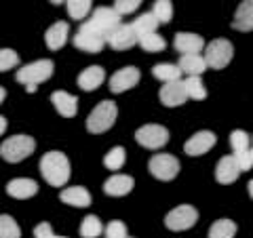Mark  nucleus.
Instances as JSON below:
<instances>
[{"instance_id":"obj_35","label":"nucleus","mask_w":253,"mask_h":238,"mask_svg":"<svg viewBox=\"0 0 253 238\" xmlns=\"http://www.w3.org/2000/svg\"><path fill=\"white\" fill-rule=\"evenodd\" d=\"M249 144H251V137L247 131H241L236 129L230 133V146L234 152H245V150H249Z\"/></svg>"},{"instance_id":"obj_32","label":"nucleus","mask_w":253,"mask_h":238,"mask_svg":"<svg viewBox=\"0 0 253 238\" xmlns=\"http://www.w3.org/2000/svg\"><path fill=\"white\" fill-rule=\"evenodd\" d=\"M68 4V15L72 19H84L91 13L93 0H66Z\"/></svg>"},{"instance_id":"obj_29","label":"nucleus","mask_w":253,"mask_h":238,"mask_svg":"<svg viewBox=\"0 0 253 238\" xmlns=\"http://www.w3.org/2000/svg\"><path fill=\"white\" fill-rule=\"evenodd\" d=\"M101 232H104V226H101L99 217L95 215H86L81 224V236L83 238H99Z\"/></svg>"},{"instance_id":"obj_18","label":"nucleus","mask_w":253,"mask_h":238,"mask_svg":"<svg viewBox=\"0 0 253 238\" xmlns=\"http://www.w3.org/2000/svg\"><path fill=\"white\" fill-rule=\"evenodd\" d=\"M38 192V184L34 179H26V177H17V179H11L6 184V194L17 198V200H26V198L36 196Z\"/></svg>"},{"instance_id":"obj_8","label":"nucleus","mask_w":253,"mask_h":238,"mask_svg":"<svg viewBox=\"0 0 253 238\" xmlns=\"http://www.w3.org/2000/svg\"><path fill=\"white\" fill-rule=\"evenodd\" d=\"M148 171L152 173L156 179L171 181V179H175L179 173V160L173 154H154L148 162Z\"/></svg>"},{"instance_id":"obj_44","label":"nucleus","mask_w":253,"mask_h":238,"mask_svg":"<svg viewBox=\"0 0 253 238\" xmlns=\"http://www.w3.org/2000/svg\"><path fill=\"white\" fill-rule=\"evenodd\" d=\"M51 4H61V2H66V0H49Z\"/></svg>"},{"instance_id":"obj_6","label":"nucleus","mask_w":253,"mask_h":238,"mask_svg":"<svg viewBox=\"0 0 253 238\" xmlns=\"http://www.w3.org/2000/svg\"><path fill=\"white\" fill-rule=\"evenodd\" d=\"M196 221H199V211H196L192 204H179V207L167 213L165 226H167L171 232H184V230L192 228Z\"/></svg>"},{"instance_id":"obj_22","label":"nucleus","mask_w":253,"mask_h":238,"mask_svg":"<svg viewBox=\"0 0 253 238\" xmlns=\"http://www.w3.org/2000/svg\"><path fill=\"white\" fill-rule=\"evenodd\" d=\"M68 34H70L68 23L66 21H57V23H53V26L46 30L44 42H46V46H49L51 51H59L61 46L68 42Z\"/></svg>"},{"instance_id":"obj_39","label":"nucleus","mask_w":253,"mask_h":238,"mask_svg":"<svg viewBox=\"0 0 253 238\" xmlns=\"http://www.w3.org/2000/svg\"><path fill=\"white\" fill-rule=\"evenodd\" d=\"M251 150V148H249ZM249 150H245V152H234L232 156H234V160H236V164L241 166V171H249L251 166H253V160H251V152Z\"/></svg>"},{"instance_id":"obj_1","label":"nucleus","mask_w":253,"mask_h":238,"mask_svg":"<svg viewBox=\"0 0 253 238\" xmlns=\"http://www.w3.org/2000/svg\"><path fill=\"white\" fill-rule=\"evenodd\" d=\"M41 173L44 181L53 188H61L68 184L70 179V160L68 156L63 152H57V150H53V152H46L41 160Z\"/></svg>"},{"instance_id":"obj_2","label":"nucleus","mask_w":253,"mask_h":238,"mask_svg":"<svg viewBox=\"0 0 253 238\" xmlns=\"http://www.w3.org/2000/svg\"><path fill=\"white\" fill-rule=\"evenodd\" d=\"M116 116H118V108L114 101H101L93 108V112L86 118V131L93 133V135H99V133H106L108 129H112L114 122H116Z\"/></svg>"},{"instance_id":"obj_45","label":"nucleus","mask_w":253,"mask_h":238,"mask_svg":"<svg viewBox=\"0 0 253 238\" xmlns=\"http://www.w3.org/2000/svg\"><path fill=\"white\" fill-rule=\"evenodd\" d=\"M249 152H251V160H253V148H251V150H249Z\"/></svg>"},{"instance_id":"obj_28","label":"nucleus","mask_w":253,"mask_h":238,"mask_svg":"<svg viewBox=\"0 0 253 238\" xmlns=\"http://www.w3.org/2000/svg\"><path fill=\"white\" fill-rule=\"evenodd\" d=\"M186 91H188V97L194 99V101H203L207 97V89L203 84V78L201 76H186Z\"/></svg>"},{"instance_id":"obj_31","label":"nucleus","mask_w":253,"mask_h":238,"mask_svg":"<svg viewBox=\"0 0 253 238\" xmlns=\"http://www.w3.org/2000/svg\"><path fill=\"white\" fill-rule=\"evenodd\" d=\"M125 160H126V152H125V148H121V146L112 148L104 156V164H106V169H110V171H121Z\"/></svg>"},{"instance_id":"obj_38","label":"nucleus","mask_w":253,"mask_h":238,"mask_svg":"<svg viewBox=\"0 0 253 238\" xmlns=\"http://www.w3.org/2000/svg\"><path fill=\"white\" fill-rule=\"evenodd\" d=\"M104 232H106V238H129V236H126L125 224H123V221H118V219L116 221H110Z\"/></svg>"},{"instance_id":"obj_24","label":"nucleus","mask_w":253,"mask_h":238,"mask_svg":"<svg viewBox=\"0 0 253 238\" xmlns=\"http://www.w3.org/2000/svg\"><path fill=\"white\" fill-rule=\"evenodd\" d=\"M177 66L181 70V74H186V76H201L205 70L209 68L201 53H196V55H181Z\"/></svg>"},{"instance_id":"obj_7","label":"nucleus","mask_w":253,"mask_h":238,"mask_svg":"<svg viewBox=\"0 0 253 238\" xmlns=\"http://www.w3.org/2000/svg\"><path fill=\"white\" fill-rule=\"evenodd\" d=\"M106 44H108L106 36L99 34L97 30H93L86 21L78 28L76 36H74V46L76 49H81V51H84V53H101Z\"/></svg>"},{"instance_id":"obj_42","label":"nucleus","mask_w":253,"mask_h":238,"mask_svg":"<svg viewBox=\"0 0 253 238\" xmlns=\"http://www.w3.org/2000/svg\"><path fill=\"white\" fill-rule=\"evenodd\" d=\"M4 97H6V91L2 89V86H0V104H2V101H4Z\"/></svg>"},{"instance_id":"obj_21","label":"nucleus","mask_w":253,"mask_h":238,"mask_svg":"<svg viewBox=\"0 0 253 238\" xmlns=\"http://www.w3.org/2000/svg\"><path fill=\"white\" fill-rule=\"evenodd\" d=\"M51 104L55 106V110H57L61 116H66V118H72L78 112V99L66 91H55L51 95Z\"/></svg>"},{"instance_id":"obj_13","label":"nucleus","mask_w":253,"mask_h":238,"mask_svg":"<svg viewBox=\"0 0 253 238\" xmlns=\"http://www.w3.org/2000/svg\"><path fill=\"white\" fill-rule=\"evenodd\" d=\"M215 141H217L215 133L199 131V133H194L192 137H190L184 144V152L188 156H203V154H207L213 146H215Z\"/></svg>"},{"instance_id":"obj_23","label":"nucleus","mask_w":253,"mask_h":238,"mask_svg":"<svg viewBox=\"0 0 253 238\" xmlns=\"http://www.w3.org/2000/svg\"><path fill=\"white\" fill-rule=\"evenodd\" d=\"M232 28L239 32H253V0H243L234 13Z\"/></svg>"},{"instance_id":"obj_46","label":"nucleus","mask_w":253,"mask_h":238,"mask_svg":"<svg viewBox=\"0 0 253 238\" xmlns=\"http://www.w3.org/2000/svg\"><path fill=\"white\" fill-rule=\"evenodd\" d=\"M57 238H68V236H57Z\"/></svg>"},{"instance_id":"obj_36","label":"nucleus","mask_w":253,"mask_h":238,"mask_svg":"<svg viewBox=\"0 0 253 238\" xmlns=\"http://www.w3.org/2000/svg\"><path fill=\"white\" fill-rule=\"evenodd\" d=\"M19 66V55L13 49H0V72L13 70Z\"/></svg>"},{"instance_id":"obj_43","label":"nucleus","mask_w":253,"mask_h":238,"mask_svg":"<svg viewBox=\"0 0 253 238\" xmlns=\"http://www.w3.org/2000/svg\"><path fill=\"white\" fill-rule=\"evenodd\" d=\"M247 188H249V196L253 198V179H251V181H249V184H247Z\"/></svg>"},{"instance_id":"obj_14","label":"nucleus","mask_w":253,"mask_h":238,"mask_svg":"<svg viewBox=\"0 0 253 238\" xmlns=\"http://www.w3.org/2000/svg\"><path fill=\"white\" fill-rule=\"evenodd\" d=\"M161 104H165L167 108H177L181 104H186L190 99L188 97V91H186V84L184 80H175V82H167L161 89Z\"/></svg>"},{"instance_id":"obj_37","label":"nucleus","mask_w":253,"mask_h":238,"mask_svg":"<svg viewBox=\"0 0 253 238\" xmlns=\"http://www.w3.org/2000/svg\"><path fill=\"white\" fill-rule=\"evenodd\" d=\"M139 4H141V0H114V11L121 17H125V15L135 13L139 9Z\"/></svg>"},{"instance_id":"obj_41","label":"nucleus","mask_w":253,"mask_h":238,"mask_svg":"<svg viewBox=\"0 0 253 238\" xmlns=\"http://www.w3.org/2000/svg\"><path fill=\"white\" fill-rule=\"evenodd\" d=\"M6 131V118L4 116H0V135H2Z\"/></svg>"},{"instance_id":"obj_4","label":"nucleus","mask_w":253,"mask_h":238,"mask_svg":"<svg viewBox=\"0 0 253 238\" xmlns=\"http://www.w3.org/2000/svg\"><path fill=\"white\" fill-rule=\"evenodd\" d=\"M205 61L211 70H224L234 57V46L226 38H215L205 46Z\"/></svg>"},{"instance_id":"obj_40","label":"nucleus","mask_w":253,"mask_h":238,"mask_svg":"<svg viewBox=\"0 0 253 238\" xmlns=\"http://www.w3.org/2000/svg\"><path fill=\"white\" fill-rule=\"evenodd\" d=\"M34 238H57L53 234V228L49 226V224H38L36 228H34Z\"/></svg>"},{"instance_id":"obj_16","label":"nucleus","mask_w":253,"mask_h":238,"mask_svg":"<svg viewBox=\"0 0 253 238\" xmlns=\"http://www.w3.org/2000/svg\"><path fill=\"white\" fill-rule=\"evenodd\" d=\"M241 173H243L241 166L236 164V160H234L232 154L219 158V162H217V166H215V179L219 181V184H224V186L234 184V181L239 179Z\"/></svg>"},{"instance_id":"obj_15","label":"nucleus","mask_w":253,"mask_h":238,"mask_svg":"<svg viewBox=\"0 0 253 238\" xmlns=\"http://www.w3.org/2000/svg\"><path fill=\"white\" fill-rule=\"evenodd\" d=\"M173 46H175V51L181 53V55H196L205 51V40L203 36L199 34H192V32H177L175 38H173Z\"/></svg>"},{"instance_id":"obj_20","label":"nucleus","mask_w":253,"mask_h":238,"mask_svg":"<svg viewBox=\"0 0 253 238\" xmlns=\"http://www.w3.org/2000/svg\"><path fill=\"white\" fill-rule=\"evenodd\" d=\"M135 186V179L131 175H123V173H118V175H112L110 179H106L104 184V192L108 196H126Z\"/></svg>"},{"instance_id":"obj_19","label":"nucleus","mask_w":253,"mask_h":238,"mask_svg":"<svg viewBox=\"0 0 253 238\" xmlns=\"http://www.w3.org/2000/svg\"><path fill=\"white\" fill-rule=\"evenodd\" d=\"M59 200L70 204V207H78V209H84L91 204V194L89 190L83 188V186H72V188H66L59 192Z\"/></svg>"},{"instance_id":"obj_34","label":"nucleus","mask_w":253,"mask_h":238,"mask_svg":"<svg viewBox=\"0 0 253 238\" xmlns=\"http://www.w3.org/2000/svg\"><path fill=\"white\" fill-rule=\"evenodd\" d=\"M152 13L154 17L161 21V23H169L173 17V4L171 0H156L154 6H152Z\"/></svg>"},{"instance_id":"obj_3","label":"nucleus","mask_w":253,"mask_h":238,"mask_svg":"<svg viewBox=\"0 0 253 238\" xmlns=\"http://www.w3.org/2000/svg\"><path fill=\"white\" fill-rule=\"evenodd\" d=\"M36 150V141L30 135H13V137L4 139L0 146V156L6 162H21L26 160L30 154H34Z\"/></svg>"},{"instance_id":"obj_25","label":"nucleus","mask_w":253,"mask_h":238,"mask_svg":"<svg viewBox=\"0 0 253 238\" xmlns=\"http://www.w3.org/2000/svg\"><path fill=\"white\" fill-rule=\"evenodd\" d=\"M152 74H154V78L163 80L165 84L181 80V70H179V66H175V63H156L152 68Z\"/></svg>"},{"instance_id":"obj_5","label":"nucleus","mask_w":253,"mask_h":238,"mask_svg":"<svg viewBox=\"0 0 253 238\" xmlns=\"http://www.w3.org/2000/svg\"><path fill=\"white\" fill-rule=\"evenodd\" d=\"M53 70H55V63L51 59H38L34 63H28V66H23L21 70H17V74H15V78H17V82L21 84H41L44 80H49V78L53 76Z\"/></svg>"},{"instance_id":"obj_12","label":"nucleus","mask_w":253,"mask_h":238,"mask_svg":"<svg viewBox=\"0 0 253 238\" xmlns=\"http://www.w3.org/2000/svg\"><path fill=\"white\" fill-rule=\"evenodd\" d=\"M139 70L135 66H126V68H121L118 72H114L110 76V91L112 93H125L133 89L137 82H139Z\"/></svg>"},{"instance_id":"obj_17","label":"nucleus","mask_w":253,"mask_h":238,"mask_svg":"<svg viewBox=\"0 0 253 238\" xmlns=\"http://www.w3.org/2000/svg\"><path fill=\"white\" fill-rule=\"evenodd\" d=\"M104 80H106V72H104L101 66H89L78 74V86L86 93L99 89V86L104 84Z\"/></svg>"},{"instance_id":"obj_30","label":"nucleus","mask_w":253,"mask_h":238,"mask_svg":"<svg viewBox=\"0 0 253 238\" xmlns=\"http://www.w3.org/2000/svg\"><path fill=\"white\" fill-rule=\"evenodd\" d=\"M137 44L141 46L144 51L148 53H158V51H165V46H167V42H165V38L161 34H146V36H139Z\"/></svg>"},{"instance_id":"obj_10","label":"nucleus","mask_w":253,"mask_h":238,"mask_svg":"<svg viewBox=\"0 0 253 238\" xmlns=\"http://www.w3.org/2000/svg\"><path fill=\"white\" fill-rule=\"evenodd\" d=\"M86 23H89L93 30H97L99 34H104L108 38L110 32L121 26L123 21H121V15L114 11V6H112V9H110V6H97V9L93 11L91 19L86 21Z\"/></svg>"},{"instance_id":"obj_27","label":"nucleus","mask_w":253,"mask_h":238,"mask_svg":"<svg viewBox=\"0 0 253 238\" xmlns=\"http://www.w3.org/2000/svg\"><path fill=\"white\" fill-rule=\"evenodd\" d=\"M236 224L232 219H217L209 228V238H234Z\"/></svg>"},{"instance_id":"obj_33","label":"nucleus","mask_w":253,"mask_h":238,"mask_svg":"<svg viewBox=\"0 0 253 238\" xmlns=\"http://www.w3.org/2000/svg\"><path fill=\"white\" fill-rule=\"evenodd\" d=\"M0 238H21V230L11 215H0Z\"/></svg>"},{"instance_id":"obj_11","label":"nucleus","mask_w":253,"mask_h":238,"mask_svg":"<svg viewBox=\"0 0 253 238\" xmlns=\"http://www.w3.org/2000/svg\"><path fill=\"white\" fill-rule=\"evenodd\" d=\"M108 44L112 46V49L116 51H126V49H131V46H135L137 44V32L133 30L131 23H121L118 28H114L112 32L108 34Z\"/></svg>"},{"instance_id":"obj_26","label":"nucleus","mask_w":253,"mask_h":238,"mask_svg":"<svg viewBox=\"0 0 253 238\" xmlns=\"http://www.w3.org/2000/svg\"><path fill=\"white\" fill-rule=\"evenodd\" d=\"M131 26H133V30L137 32V38H139V36H146V34H154L156 28L161 26V21L154 17V13H152V11H150V13L139 15V17L133 21Z\"/></svg>"},{"instance_id":"obj_9","label":"nucleus","mask_w":253,"mask_h":238,"mask_svg":"<svg viewBox=\"0 0 253 238\" xmlns=\"http://www.w3.org/2000/svg\"><path fill=\"white\" fill-rule=\"evenodd\" d=\"M135 141L141 148L158 150L169 141V131L163 124H144L135 131Z\"/></svg>"}]
</instances>
